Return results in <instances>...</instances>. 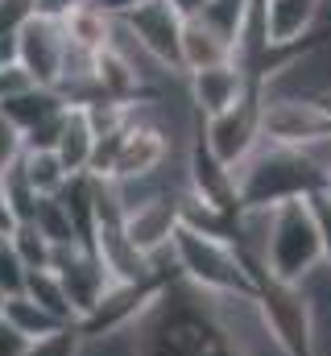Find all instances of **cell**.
<instances>
[{
  "label": "cell",
  "mask_w": 331,
  "mask_h": 356,
  "mask_svg": "<svg viewBox=\"0 0 331 356\" xmlns=\"http://www.w3.org/2000/svg\"><path fill=\"white\" fill-rule=\"evenodd\" d=\"M8 249L25 261L29 273H33V269H54V253H58V245H54L38 224H17L13 236H8Z\"/></svg>",
  "instance_id": "cell-17"
},
{
  "label": "cell",
  "mask_w": 331,
  "mask_h": 356,
  "mask_svg": "<svg viewBox=\"0 0 331 356\" xmlns=\"http://www.w3.org/2000/svg\"><path fill=\"white\" fill-rule=\"evenodd\" d=\"M29 88H38V83L29 79V71L21 63H0V104H8L13 95H21Z\"/></svg>",
  "instance_id": "cell-24"
},
{
  "label": "cell",
  "mask_w": 331,
  "mask_h": 356,
  "mask_svg": "<svg viewBox=\"0 0 331 356\" xmlns=\"http://www.w3.org/2000/svg\"><path fill=\"white\" fill-rule=\"evenodd\" d=\"M4 319L25 336V340H46V336H54V332H63V327H71V323H63L58 315H50L46 307H38L29 294H13L8 298V307H4Z\"/></svg>",
  "instance_id": "cell-14"
},
{
  "label": "cell",
  "mask_w": 331,
  "mask_h": 356,
  "mask_svg": "<svg viewBox=\"0 0 331 356\" xmlns=\"http://www.w3.org/2000/svg\"><path fill=\"white\" fill-rule=\"evenodd\" d=\"M323 266H328V249H323V232L315 224L311 199L277 203L273 224H269V241H265V277L302 286Z\"/></svg>",
  "instance_id": "cell-2"
},
{
  "label": "cell",
  "mask_w": 331,
  "mask_h": 356,
  "mask_svg": "<svg viewBox=\"0 0 331 356\" xmlns=\"http://www.w3.org/2000/svg\"><path fill=\"white\" fill-rule=\"evenodd\" d=\"M25 282H29L25 261L4 245V249H0V286H4V294H8V298H13V294H25Z\"/></svg>",
  "instance_id": "cell-21"
},
{
  "label": "cell",
  "mask_w": 331,
  "mask_h": 356,
  "mask_svg": "<svg viewBox=\"0 0 331 356\" xmlns=\"http://www.w3.org/2000/svg\"><path fill=\"white\" fill-rule=\"evenodd\" d=\"M67 50H71V38H67V25L54 21V17H29L17 33V63L29 71V79L38 88H58V75H63V63H67Z\"/></svg>",
  "instance_id": "cell-5"
},
{
  "label": "cell",
  "mask_w": 331,
  "mask_h": 356,
  "mask_svg": "<svg viewBox=\"0 0 331 356\" xmlns=\"http://www.w3.org/2000/svg\"><path fill=\"white\" fill-rule=\"evenodd\" d=\"M252 88H261L245 67L236 63H224V67H211V71H199V75H186V104L199 120H211L228 108H236Z\"/></svg>",
  "instance_id": "cell-8"
},
{
  "label": "cell",
  "mask_w": 331,
  "mask_h": 356,
  "mask_svg": "<svg viewBox=\"0 0 331 356\" xmlns=\"http://www.w3.org/2000/svg\"><path fill=\"white\" fill-rule=\"evenodd\" d=\"M124 25L137 33V42L162 67H170L174 75H182L178 54H182V25H186V17H182V8L174 0H141L137 8L124 13Z\"/></svg>",
  "instance_id": "cell-6"
},
{
  "label": "cell",
  "mask_w": 331,
  "mask_h": 356,
  "mask_svg": "<svg viewBox=\"0 0 331 356\" xmlns=\"http://www.w3.org/2000/svg\"><path fill=\"white\" fill-rule=\"evenodd\" d=\"M25 294H29L38 307H46L50 315H58L63 323H79V315H75V307H71V298H67V286H63V277H58L54 269H33L29 282H25Z\"/></svg>",
  "instance_id": "cell-16"
},
{
  "label": "cell",
  "mask_w": 331,
  "mask_h": 356,
  "mask_svg": "<svg viewBox=\"0 0 331 356\" xmlns=\"http://www.w3.org/2000/svg\"><path fill=\"white\" fill-rule=\"evenodd\" d=\"M21 154H25V133L0 112V175H4L13 162H21Z\"/></svg>",
  "instance_id": "cell-22"
},
{
  "label": "cell",
  "mask_w": 331,
  "mask_h": 356,
  "mask_svg": "<svg viewBox=\"0 0 331 356\" xmlns=\"http://www.w3.org/2000/svg\"><path fill=\"white\" fill-rule=\"evenodd\" d=\"M54 154L63 158V166H67L71 175H91V158H95V124H91V112H87L83 104H71V108H67Z\"/></svg>",
  "instance_id": "cell-12"
},
{
  "label": "cell",
  "mask_w": 331,
  "mask_h": 356,
  "mask_svg": "<svg viewBox=\"0 0 331 356\" xmlns=\"http://www.w3.org/2000/svg\"><path fill=\"white\" fill-rule=\"evenodd\" d=\"M54 273L63 277L67 298H71L79 323L104 302V294L116 286V282L108 277L104 261L95 257V249H87V245H67V249H58V253H54Z\"/></svg>",
  "instance_id": "cell-7"
},
{
  "label": "cell",
  "mask_w": 331,
  "mask_h": 356,
  "mask_svg": "<svg viewBox=\"0 0 331 356\" xmlns=\"http://www.w3.org/2000/svg\"><path fill=\"white\" fill-rule=\"evenodd\" d=\"M178 8H182V17H199L203 8H211V0H174Z\"/></svg>",
  "instance_id": "cell-28"
},
{
  "label": "cell",
  "mask_w": 331,
  "mask_h": 356,
  "mask_svg": "<svg viewBox=\"0 0 331 356\" xmlns=\"http://www.w3.org/2000/svg\"><path fill=\"white\" fill-rule=\"evenodd\" d=\"M199 137L224 166H241L265 141V91L252 88L236 108H228L211 120H199Z\"/></svg>",
  "instance_id": "cell-3"
},
{
  "label": "cell",
  "mask_w": 331,
  "mask_h": 356,
  "mask_svg": "<svg viewBox=\"0 0 331 356\" xmlns=\"http://www.w3.org/2000/svg\"><path fill=\"white\" fill-rule=\"evenodd\" d=\"M331 137V112L315 95H265V141L307 149Z\"/></svg>",
  "instance_id": "cell-4"
},
{
  "label": "cell",
  "mask_w": 331,
  "mask_h": 356,
  "mask_svg": "<svg viewBox=\"0 0 331 356\" xmlns=\"http://www.w3.org/2000/svg\"><path fill=\"white\" fill-rule=\"evenodd\" d=\"M13 228H17V216H13V207H8V199L0 191V236H13Z\"/></svg>",
  "instance_id": "cell-27"
},
{
  "label": "cell",
  "mask_w": 331,
  "mask_h": 356,
  "mask_svg": "<svg viewBox=\"0 0 331 356\" xmlns=\"http://www.w3.org/2000/svg\"><path fill=\"white\" fill-rule=\"evenodd\" d=\"M29 17H38V0H0V38L21 33Z\"/></svg>",
  "instance_id": "cell-23"
},
{
  "label": "cell",
  "mask_w": 331,
  "mask_h": 356,
  "mask_svg": "<svg viewBox=\"0 0 331 356\" xmlns=\"http://www.w3.org/2000/svg\"><path fill=\"white\" fill-rule=\"evenodd\" d=\"M4 307H8V294H4V286H0V319H4Z\"/></svg>",
  "instance_id": "cell-30"
},
{
  "label": "cell",
  "mask_w": 331,
  "mask_h": 356,
  "mask_svg": "<svg viewBox=\"0 0 331 356\" xmlns=\"http://www.w3.org/2000/svg\"><path fill=\"white\" fill-rule=\"evenodd\" d=\"M182 228V216H178V191H170L162 199H154V203H145V207H137V211H129L124 216V232H129V241L141 249V253H166L170 245H174V232Z\"/></svg>",
  "instance_id": "cell-10"
},
{
  "label": "cell",
  "mask_w": 331,
  "mask_h": 356,
  "mask_svg": "<svg viewBox=\"0 0 331 356\" xmlns=\"http://www.w3.org/2000/svg\"><path fill=\"white\" fill-rule=\"evenodd\" d=\"M311 211H315V224L323 232V249H328V266H331V195L328 191L311 195Z\"/></svg>",
  "instance_id": "cell-25"
},
{
  "label": "cell",
  "mask_w": 331,
  "mask_h": 356,
  "mask_svg": "<svg viewBox=\"0 0 331 356\" xmlns=\"http://www.w3.org/2000/svg\"><path fill=\"white\" fill-rule=\"evenodd\" d=\"M33 340H25L8 319H0V356H29Z\"/></svg>",
  "instance_id": "cell-26"
},
{
  "label": "cell",
  "mask_w": 331,
  "mask_h": 356,
  "mask_svg": "<svg viewBox=\"0 0 331 356\" xmlns=\"http://www.w3.org/2000/svg\"><path fill=\"white\" fill-rule=\"evenodd\" d=\"M323 4L328 0H265L273 54H298L302 46H311L323 21Z\"/></svg>",
  "instance_id": "cell-9"
},
{
  "label": "cell",
  "mask_w": 331,
  "mask_h": 356,
  "mask_svg": "<svg viewBox=\"0 0 331 356\" xmlns=\"http://www.w3.org/2000/svg\"><path fill=\"white\" fill-rule=\"evenodd\" d=\"M0 191H4V199H8V207H13V216H17V224H29V220L38 216L42 195H38V186L29 182V175H25V166H21V162H13V166L0 175Z\"/></svg>",
  "instance_id": "cell-18"
},
{
  "label": "cell",
  "mask_w": 331,
  "mask_h": 356,
  "mask_svg": "<svg viewBox=\"0 0 331 356\" xmlns=\"http://www.w3.org/2000/svg\"><path fill=\"white\" fill-rule=\"evenodd\" d=\"M29 356H83V332L79 323H71V327H63V332H54V336H46V340H38Z\"/></svg>",
  "instance_id": "cell-20"
},
{
  "label": "cell",
  "mask_w": 331,
  "mask_h": 356,
  "mask_svg": "<svg viewBox=\"0 0 331 356\" xmlns=\"http://www.w3.org/2000/svg\"><path fill=\"white\" fill-rule=\"evenodd\" d=\"M174 261L178 273L207 290V294H236V298H257L261 282L245 253L236 249V241L228 236H211V232H195V228H178L174 232Z\"/></svg>",
  "instance_id": "cell-1"
},
{
  "label": "cell",
  "mask_w": 331,
  "mask_h": 356,
  "mask_svg": "<svg viewBox=\"0 0 331 356\" xmlns=\"http://www.w3.org/2000/svg\"><path fill=\"white\" fill-rule=\"evenodd\" d=\"M323 191L331 195V149H328V175H323Z\"/></svg>",
  "instance_id": "cell-29"
},
{
  "label": "cell",
  "mask_w": 331,
  "mask_h": 356,
  "mask_svg": "<svg viewBox=\"0 0 331 356\" xmlns=\"http://www.w3.org/2000/svg\"><path fill=\"white\" fill-rule=\"evenodd\" d=\"M21 166H25V175H29V182L38 186L42 199L58 195V191L75 178L67 166H63V158H58L54 149H25V154H21Z\"/></svg>",
  "instance_id": "cell-15"
},
{
  "label": "cell",
  "mask_w": 331,
  "mask_h": 356,
  "mask_svg": "<svg viewBox=\"0 0 331 356\" xmlns=\"http://www.w3.org/2000/svg\"><path fill=\"white\" fill-rule=\"evenodd\" d=\"M29 224H38V228L58 245V249H67V245H83L79 232H75V220H71V211L63 207V199H58V195L42 199V207H38V216H33Z\"/></svg>",
  "instance_id": "cell-19"
},
{
  "label": "cell",
  "mask_w": 331,
  "mask_h": 356,
  "mask_svg": "<svg viewBox=\"0 0 331 356\" xmlns=\"http://www.w3.org/2000/svg\"><path fill=\"white\" fill-rule=\"evenodd\" d=\"M224 63H232V33H224L203 13L186 17V25H182V54H178L182 79L199 75V71H211V67H224Z\"/></svg>",
  "instance_id": "cell-11"
},
{
  "label": "cell",
  "mask_w": 331,
  "mask_h": 356,
  "mask_svg": "<svg viewBox=\"0 0 331 356\" xmlns=\"http://www.w3.org/2000/svg\"><path fill=\"white\" fill-rule=\"evenodd\" d=\"M67 108H71V104L63 99V91H54V88H29V91H21V95H13L8 104H0V112H4L25 137L38 133L42 124L58 120Z\"/></svg>",
  "instance_id": "cell-13"
},
{
  "label": "cell",
  "mask_w": 331,
  "mask_h": 356,
  "mask_svg": "<svg viewBox=\"0 0 331 356\" xmlns=\"http://www.w3.org/2000/svg\"><path fill=\"white\" fill-rule=\"evenodd\" d=\"M4 245H8V236H0V249H4Z\"/></svg>",
  "instance_id": "cell-31"
}]
</instances>
